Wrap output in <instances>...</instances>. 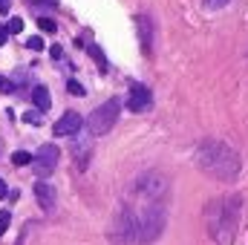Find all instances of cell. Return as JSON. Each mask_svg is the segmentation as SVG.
I'll return each mask as SVG.
<instances>
[{"label": "cell", "instance_id": "obj_1", "mask_svg": "<svg viewBox=\"0 0 248 245\" xmlns=\"http://www.w3.org/2000/svg\"><path fill=\"white\" fill-rule=\"evenodd\" d=\"M196 165H199L208 176L222 179V182L237 179V176H240V168H243L237 150L228 147V144H222V141H202V144L196 147Z\"/></svg>", "mask_w": 248, "mask_h": 245}, {"label": "cell", "instance_id": "obj_2", "mask_svg": "<svg viewBox=\"0 0 248 245\" xmlns=\"http://www.w3.org/2000/svg\"><path fill=\"white\" fill-rule=\"evenodd\" d=\"M237 222H240V199L231 196V199H217L211 208H208V228L214 234V240L219 243H228L237 231Z\"/></svg>", "mask_w": 248, "mask_h": 245}, {"label": "cell", "instance_id": "obj_3", "mask_svg": "<svg viewBox=\"0 0 248 245\" xmlns=\"http://www.w3.org/2000/svg\"><path fill=\"white\" fill-rule=\"evenodd\" d=\"M113 245H139V214L133 208H122L110 225Z\"/></svg>", "mask_w": 248, "mask_h": 245}, {"label": "cell", "instance_id": "obj_4", "mask_svg": "<svg viewBox=\"0 0 248 245\" xmlns=\"http://www.w3.org/2000/svg\"><path fill=\"white\" fill-rule=\"evenodd\" d=\"M165 231V208L162 205H147L139 211V245L156 243V237Z\"/></svg>", "mask_w": 248, "mask_h": 245}, {"label": "cell", "instance_id": "obj_5", "mask_svg": "<svg viewBox=\"0 0 248 245\" xmlns=\"http://www.w3.org/2000/svg\"><path fill=\"white\" fill-rule=\"evenodd\" d=\"M119 113H122V101H119V98L104 101L101 107H95V110L90 113V119H87V130H90L93 136H104V133H110L113 124L119 122Z\"/></svg>", "mask_w": 248, "mask_h": 245}, {"label": "cell", "instance_id": "obj_6", "mask_svg": "<svg viewBox=\"0 0 248 245\" xmlns=\"http://www.w3.org/2000/svg\"><path fill=\"white\" fill-rule=\"evenodd\" d=\"M133 193L141 196L147 205H159V202L168 196V179H165L162 173H144V176L136 179Z\"/></svg>", "mask_w": 248, "mask_h": 245}, {"label": "cell", "instance_id": "obj_7", "mask_svg": "<svg viewBox=\"0 0 248 245\" xmlns=\"http://www.w3.org/2000/svg\"><path fill=\"white\" fill-rule=\"evenodd\" d=\"M58 159H61L58 147H55V144H44V147L38 150L35 162H32L35 176H38V179H49V176L55 173V168H58Z\"/></svg>", "mask_w": 248, "mask_h": 245}, {"label": "cell", "instance_id": "obj_8", "mask_svg": "<svg viewBox=\"0 0 248 245\" xmlns=\"http://www.w3.org/2000/svg\"><path fill=\"white\" fill-rule=\"evenodd\" d=\"M153 107V95L144 84H133L130 87V95H127V110L130 113H144Z\"/></svg>", "mask_w": 248, "mask_h": 245}, {"label": "cell", "instance_id": "obj_9", "mask_svg": "<svg viewBox=\"0 0 248 245\" xmlns=\"http://www.w3.org/2000/svg\"><path fill=\"white\" fill-rule=\"evenodd\" d=\"M81 124H84L81 122V116H78L75 110H69V113H63L61 119L55 122L52 133H55V136H75V133L81 130Z\"/></svg>", "mask_w": 248, "mask_h": 245}, {"label": "cell", "instance_id": "obj_10", "mask_svg": "<svg viewBox=\"0 0 248 245\" xmlns=\"http://www.w3.org/2000/svg\"><path fill=\"white\" fill-rule=\"evenodd\" d=\"M136 29H139V38H141V49L150 55V49H153V20H150V15H139Z\"/></svg>", "mask_w": 248, "mask_h": 245}, {"label": "cell", "instance_id": "obj_11", "mask_svg": "<svg viewBox=\"0 0 248 245\" xmlns=\"http://www.w3.org/2000/svg\"><path fill=\"white\" fill-rule=\"evenodd\" d=\"M35 199H38V205L44 211H49L55 205V187L46 182V179H38V184H35Z\"/></svg>", "mask_w": 248, "mask_h": 245}, {"label": "cell", "instance_id": "obj_12", "mask_svg": "<svg viewBox=\"0 0 248 245\" xmlns=\"http://www.w3.org/2000/svg\"><path fill=\"white\" fill-rule=\"evenodd\" d=\"M32 101H35V107H38L41 113H46V110L52 107V98H49V90H46V87H35V90H32Z\"/></svg>", "mask_w": 248, "mask_h": 245}, {"label": "cell", "instance_id": "obj_13", "mask_svg": "<svg viewBox=\"0 0 248 245\" xmlns=\"http://www.w3.org/2000/svg\"><path fill=\"white\" fill-rule=\"evenodd\" d=\"M87 52L93 55V61L98 63V69H101V72H107V58H104V49H101V46L90 44V49H87Z\"/></svg>", "mask_w": 248, "mask_h": 245}, {"label": "cell", "instance_id": "obj_14", "mask_svg": "<svg viewBox=\"0 0 248 245\" xmlns=\"http://www.w3.org/2000/svg\"><path fill=\"white\" fill-rule=\"evenodd\" d=\"M32 162H35V156H32V153H26V150L12 153V165H15V168H26V165H32Z\"/></svg>", "mask_w": 248, "mask_h": 245}, {"label": "cell", "instance_id": "obj_15", "mask_svg": "<svg viewBox=\"0 0 248 245\" xmlns=\"http://www.w3.org/2000/svg\"><path fill=\"white\" fill-rule=\"evenodd\" d=\"M38 26H41L44 32H49V35H52V32H58V26H55V20H52V17H44V15L38 17Z\"/></svg>", "mask_w": 248, "mask_h": 245}, {"label": "cell", "instance_id": "obj_16", "mask_svg": "<svg viewBox=\"0 0 248 245\" xmlns=\"http://www.w3.org/2000/svg\"><path fill=\"white\" fill-rule=\"evenodd\" d=\"M23 122L32 124V127H38V124H41V110H29V113L23 116Z\"/></svg>", "mask_w": 248, "mask_h": 245}, {"label": "cell", "instance_id": "obj_17", "mask_svg": "<svg viewBox=\"0 0 248 245\" xmlns=\"http://www.w3.org/2000/svg\"><path fill=\"white\" fill-rule=\"evenodd\" d=\"M23 32V20L20 17H12L9 20V35H20Z\"/></svg>", "mask_w": 248, "mask_h": 245}, {"label": "cell", "instance_id": "obj_18", "mask_svg": "<svg viewBox=\"0 0 248 245\" xmlns=\"http://www.w3.org/2000/svg\"><path fill=\"white\" fill-rule=\"evenodd\" d=\"M9 222H12V214L9 211H0V237L9 231Z\"/></svg>", "mask_w": 248, "mask_h": 245}, {"label": "cell", "instance_id": "obj_19", "mask_svg": "<svg viewBox=\"0 0 248 245\" xmlns=\"http://www.w3.org/2000/svg\"><path fill=\"white\" fill-rule=\"evenodd\" d=\"M66 90H69L72 95H84V87H81V84H78L75 78H72V81H66Z\"/></svg>", "mask_w": 248, "mask_h": 245}, {"label": "cell", "instance_id": "obj_20", "mask_svg": "<svg viewBox=\"0 0 248 245\" xmlns=\"http://www.w3.org/2000/svg\"><path fill=\"white\" fill-rule=\"evenodd\" d=\"M26 46H29V49H35V52H41V49H44V38H29V41H26Z\"/></svg>", "mask_w": 248, "mask_h": 245}, {"label": "cell", "instance_id": "obj_21", "mask_svg": "<svg viewBox=\"0 0 248 245\" xmlns=\"http://www.w3.org/2000/svg\"><path fill=\"white\" fill-rule=\"evenodd\" d=\"M202 3H205L208 9H222V6H228L231 0H202Z\"/></svg>", "mask_w": 248, "mask_h": 245}, {"label": "cell", "instance_id": "obj_22", "mask_svg": "<svg viewBox=\"0 0 248 245\" xmlns=\"http://www.w3.org/2000/svg\"><path fill=\"white\" fill-rule=\"evenodd\" d=\"M0 90H3V92H15V84L6 81V78H0Z\"/></svg>", "mask_w": 248, "mask_h": 245}, {"label": "cell", "instance_id": "obj_23", "mask_svg": "<svg viewBox=\"0 0 248 245\" xmlns=\"http://www.w3.org/2000/svg\"><path fill=\"white\" fill-rule=\"evenodd\" d=\"M49 55H52V58H55V61H61L63 49H61V46H52V49H49Z\"/></svg>", "mask_w": 248, "mask_h": 245}, {"label": "cell", "instance_id": "obj_24", "mask_svg": "<svg viewBox=\"0 0 248 245\" xmlns=\"http://www.w3.org/2000/svg\"><path fill=\"white\" fill-rule=\"evenodd\" d=\"M6 38H9V26H0V46L6 44Z\"/></svg>", "mask_w": 248, "mask_h": 245}, {"label": "cell", "instance_id": "obj_25", "mask_svg": "<svg viewBox=\"0 0 248 245\" xmlns=\"http://www.w3.org/2000/svg\"><path fill=\"white\" fill-rule=\"evenodd\" d=\"M32 3H38V6H41V3H46L49 9H55V6H58V0H32Z\"/></svg>", "mask_w": 248, "mask_h": 245}, {"label": "cell", "instance_id": "obj_26", "mask_svg": "<svg viewBox=\"0 0 248 245\" xmlns=\"http://www.w3.org/2000/svg\"><path fill=\"white\" fill-rule=\"evenodd\" d=\"M3 196H9V187H6V182H3V179H0V199H3Z\"/></svg>", "mask_w": 248, "mask_h": 245}, {"label": "cell", "instance_id": "obj_27", "mask_svg": "<svg viewBox=\"0 0 248 245\" xmlns=\"http://www.w3.org/2000/svg\"><path fill=\"white\" fill-rule=\"evenodd\" d=\"M9 12V0H0V15H6Z\"/></svg>", "mask_w": 248, "mask_h": 245}]
</instances>
